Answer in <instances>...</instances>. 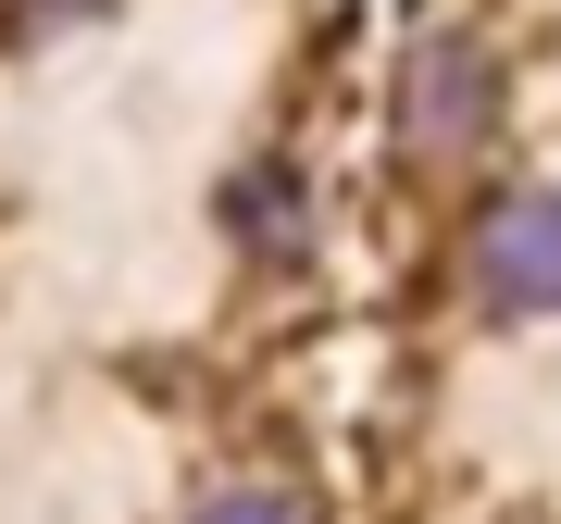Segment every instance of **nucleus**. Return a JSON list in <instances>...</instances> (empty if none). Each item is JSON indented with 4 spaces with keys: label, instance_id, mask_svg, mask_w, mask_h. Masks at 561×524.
Listing matches in <instances>:
<instances>
[{
    "label": "nucleus",
    "instance_id": "f257e3e1",
    "mask_svg": "<svg viewBox=\"0 0 561 524\" xmlns=\"http://www.w3.org/2000/svg\"><path fill=\"white\" fill-rule=\"evenodd\" d=\"M474 300L500 312V324L561 312V187H512V201H486V225H474Z\"/></svg>",
    "mask_w": 561,
    "mask_h": 524
},
{
    "label": "nucleus",
    "instance_id": "7ed1b4c3",
    "mask_svg": "<svg viewBox=\"0 0 561 524\" xmlns=\"http://www.w3.org/2000/svg\"><path fill=\"white\" fill-rule=\"evenodd\" d=\"M187 524H300V500H275V487H225V500H201Z\"/></svg>",
    "mask_w": 561,
    "mask_h": 524
},
{
    "label": "nucleus",
    "instance_id": "f03ea898",
    "mask_svg": "<svg viewBox=\"0 0 561 524\" xmlns=\"http://www.w3.org/2000/svg\"><path fill=\"white\" fill-rule=\"evenodd\" d=\"M486 113H500V62H486V38H424L400 62V138L424 162H461L486 138Z\"/></svg>",
    "mask_w": 561,
    "mask_h": 524
}]
</instances>
